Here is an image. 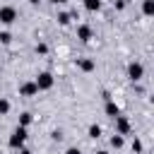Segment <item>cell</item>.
Here are the masks:
<instances>
[{
  "mask_svg": "<svg viewBox=\"0 0 154 154\" xmlns=\"http://www.w3.org/2000/svg\"><path fill=\"white\" fill-rule=\"evenodd\" d=\"M0 19H3V22H12V19H15V10H10V7L0 10Z\"/></svg>",
  "mask_w": 154,
  "mask_h": 154,
  "instance_id": "6da1fadb",
  "label": "cell"
},
{
  "mask_svg": "<svg viewBox=\"0 0 154 154\" xmlns=\"http://www.w3.org/2000/svg\"><path fill=\"white\" fill-rule=\"evenodd\" d=\"M68 154H80V152H77V149H70V152H68Z\"/></svg>",
  "mask_w": 154,
  "mask_h": 154,
  "instance_id": "8992f818",
  "label": "cell"
},
{
  "mask_svg": "<svg viewBox=\"0 0 154 154\" xmlns=\"http://www.w3.org/2000/svg\"><path fill=\"white\" fill-rule=\"evenodd\" d=\"M130 72H132V77H140V72H142V70H140L137 65H132V68H130Z\"/></svg>",
  "mask_w": 154,
  "mask_h": 154,
  "instance_id": "3957f363",
  "label": "cell"
},
{
  "mask_svg": "<svg viewBox=\"0 0 154 154\" xmlns=\"http://www.w3.org/2000/svg\"><path fill=\"white\" fill-rule=\"evenodd\" d=\"M51 84V75H41V87H48Z\"/></svg>",
  "mask_w": 154,
  "mask_h": 154,
  "instance_id": "7a4b0ae2",
  "label": "cell"
},
{
  "mask_svg": "<svg viewBox=\"0 0 154 154\" xmlns=\"http://www.w3.org/2000/svg\"><path fill=\"white\" fill-rule=\"evenodd\" d=\"M31 3H36V0H31Z\"/></svg>",
  "mask_w": 154,
  "mask_h": 154,
  "instance_id": "52a82bcc",
  "label": "cell"
},
{
  "mask_svg": "<svg viewBox=\"0 0 154 154\" xmlns=\"http://www.w3.org/2000/svg\"><path fill=\"white\" fill-rule=\"evenodd\" d=\"M0 111H7V101H0Z\"/></svg>",
  "mask_w": 154,
  "mask_h": 154,
  "instance_id": "5b68a950",
  "label": "cell"
},
{
  "mask_svg": "<svg viewBox=\"0 0 154 154\" xmlns=\"http://www.w3.org/2000/svg\"><path fill=\"white\" fill-rule=\"evenodd\" d=\"M87 7H99V0H87Z\"/></svg>",
  "mask_w": 154,
  "mask_h": 154,
  "instance_id": "277c9868",
  "label": "cell"
}]
</instances>
